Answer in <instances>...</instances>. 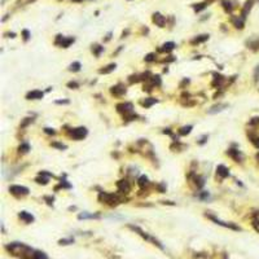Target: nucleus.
<instances>
[{
  "label": "nucleus",
  "instance_id": "f257e3e1",
  "mask_svg": "<svg viewBox=\"0 0 259 259\" xmlns=\"http://www.w3.org/2000/svg\"><path fill=\"white\" fill-rule=\"evenodd\" d=\"M10 193L16 194V196H26L29 193V189L26 187H21V185H12L9 188Z\"/></svg>",
  "mask_w": 259,
  "mask_h": 259
},
{
  "label": "nucleus",
  "instance_id": "f03ea898",
  "mask_svg": "<svg viewBox=\"0 0 259 259\" xmlns=\"http://www.w3.org/2000/svg\"><path fill=\"white\" fill-rule=\"evenodd\" d=\"M100 200L104 201L105 204H109V205H114L118 202V198H117L114 194H110V193H101L100 194Z\"/></svg>",
  "mask_w": 259,
  "mask_h": 259
},
{
  "label": "nucleus",
  "instance_id": "7ed1b4c3",
  "mask_svg": "<svg viewBox=\"0 0 259 259\" xmlns=\"http://www.w3.org/2000/svg\"><path fill=\"white\" fill-rule=\"evenodd\" d=\"M71 136H73L75 140H81V139H83V137L87 136V130L84 128V127L75 128V130H73V132H71Z\"/></svg>",
  "mask_w": 259,
  "mask_h": 259
},
{
  "label": "nucleus",
  "instance_id": "20e7f679",
  "mask_svg": "<svg viewBox=\"0 0 259 259\" xmlns=\"http://www.w3.org/2000/svg\"><path fill=\"white\" fill-rule=\"evenodd\" d=\"M209 218L211 219L213 221H215L216 224L221 226V227H226V228L234 229V231H240V228H238V227H237V226H234V224H232V223H226V221H221V220H219V219H216L215 216H211V215H209Z\"/></svg>",
  "mask_w": 259,
  "mask_h": 259
},
{
  "label": "nucleus",
  "instance_id": "39448f33",
  "mask_svg": "<svg viewBox=\"0 0 259 259\" xmlns=\"http://www.w3.org/2000/svg\"><path fill=\"white\" fill-rule=\"evenodd\" d=\"M20 219L21 220H23L25 223H33L34 221V216L30 214V213H26V211H21L20 213Z\"/></svg>",
  "mask_w": 259,
  "mask_h": 259
},
{
  "label": "nucleus",
  "instance_id": "423d86ee",
  "mask_svg": "<svg viewBox=\"0 0 259 259\" xmlns=\"http://www.w3.org/2000/svg\"><path fill=\"white\" fill-rule=\"evenodd\" d=\"M26 97H27L29 100H39V98L43 97V92H42V91H31V92L27 93Z\"/></svg>",
  "mask_w": 259,
  "mask_h": 259
},
{
  "label": "nucleus",
  "instance_id": "0eeeda50",
  "mask_svg": "<svg viewBox=\"0 0 259 259\" xmlns=\"http://www.w3.org/2000/svg\"><path fill=\"white\" fill-rule=\"evenodd\" d=\"M216 174H218L219 176H221V178H227V176L229 175V171H228V169H227L226 166L220 165V166L216 167Z\"/></svg>",
  "mask_w": 259,
  "mask_h": 259
},
{
  "label": "nucleus",
  "instance_id": "6e6552de",
  "mask_svg": "<svg viewBox=\"0 0 259 259\" xmlns=\"http://www.w3.org/2000/svg\"><path fill=\"white\" fill-rule=\"evenodd\" d=\"M117 108H118L119 111H124V114H128L132 111V105L131 104H119Z\"/></svg>",
  "mask_w": 259,
  "mask_h": 259
},
{
  "label": "nucleus",
  "instance_id": "1a4fd4ad",
  "mask_svg": "<svg viewBox=\"0 0 259 259\" xmlns=\"http://www.w3.org/2000/svg\"><path fill=\"white\" fill-rule=\"evenodd\" d=\"M118 188L121 192H123V193H127V192L130 191V184L127 183L126 180H121L118 183Z\"/></svg>",
  "mask_w": 259,
  "mask_h": 259
},
{
  "label": "nucleus",
  "instance_id": "9d476101",
  "mask_svg": "<svg viewBox=\"0 0 259 259\" xmlns=\"http://www.w3.org/2000/svg\"><path fill=\"white\" fill-rule=\"evenodd\" d=\"M153 21H154V22H156L158 26H161V27L165 25V17H163V16H161L159 13H156V14H154Z\"/></svg>",
  "mask_w": 259,
  "mask_h": 259
},
{
  "label": "nucleus",
  "instance_id": "9b49d317",
  "mask_svg": "<svg viewBox=\"0 0 259 259\" xmlns=\"http://www.w3.org/2000/svg\"><path fill=\"white\" fill-rule=\"evenodd\" d=\"M33 259H48V257H47L45 253L35 250V251H34V255H33Z\"/></svg>",
  "mask_w": 259,
  "mask_h": 259
},
{
  "label": "nucleus",
  "instance_id": "f8f14e48",
  "mask_svg": "<svg viewBox=\"0 0 259 259\" xmlns=\"http://www.w3.org/2000/svg\"><path fill=\"white\" fill-rule=\"evenodd\" d=\"M111 92H113L114 95H122V93L126 92V90H124V88L122 87V86H117V87H113Z\"/></svg>",
  "mask_w": 259,
  "mask_h": 259
},
{
  "label": "nucleus",
  "instance_id": "ddd939ff",
  "mask_svg": "<svg viewBox=\"0 0 259 259\" xmlns=\"http://www.w3.org/2000/svg\"><path fill=\"white\" fill-rule=\"evenodd\" d=\"M228 153H229V156H232L234 159H236V161H240V159H241V154L238 153V150H233V149H231Z\"/></svg>",
  "mask_w": 259,
  "mask_h": 259
},
{
  "label": "nucleus",
  "instance_id": "4468645a",
  "mask_svg": "<svg viewBox=\"0 0 259 259\" xmlns=\"http://www.w3.org/2000/svg\"><path fill=\"white\" fill-rule=\"evenodd\" d=\"M224 108H227V105H224V104H221V105H218V106H213L211 109L209 110V113H216V111H220V110H223Z\"/></svg>",
  "mask_w": 259,
  "mask_h": 259
},
{
  "label": "nucleus",
  "instance_id": "2eb2a0df",
  "mask_svg": "<svg viewBox=\"0 0 259 259\" xmlns=\"http://www.w3.org/2000/svg\"><path fill=\"white\" fill-rule=\"evenodd\" d=\"M88 218H91V219H97L98 215H96V214H84V213L79 215V219H88Z\"/></svg>",
  "mask_w": 259,
  "mask_h": 259
},
{
  "label": "nucleus",
  "instance_id": "dca6fc26",
  "mask_svg": "<svg viewBox=\"0 0 259 259\" xmlns=\"http://www.w3.org/2000/svg\"><path fill=\"white\" fill-rule=\"evenodd\" d=\"M174 48H175V43H172V42H169V43L163 44V51H172Z\"/></svg>",
  "mask_w": 259,
  "mask_h": 259
},
{
  "label": "nucleus",
  "instance_id": "f3484780",
  "mask_svg": "<svg viewBox=\"0 0 259 259\" xmlns=\"http://www.w3.org/2000/svg\"><path fill=\"white\" fill-rule=\"evenodd\" d=\"M209 39V35H200L198 38H196L193 40V43H201V42H205Z\"/></svg>",
  "mask_w": 259,
  "mask_h": 259
},
{
  "label": "nucleus",
  "instance_id": "a211bd4d",
  "mask_svg": "<svg viewBox=\"0 0 259 259\" xmlns=\"http://www.w3.org/2000/svg\"><path fill=\"white\" fill-rule=\"evenodd\" d=\"M60 245H70V244H74V238H64V240H60Z\"/></svg>",
  "mask_w": 259,
  "mask_h": 259
},
{
  "label": "nucleus",
  "instance_id": "6ab92c4d",
  "mask_svg": "<svg viewBox=\"0 0 259 259\" xmlns=\"http://www.w3.org/2000/svg\"><path fill=\"white\" fill-rule=\"evenodd\" d=\"M106 68H108V69H103V70H100V73H104V74L110 73L111 70H114V69H115V65H114V64H111V65L106 66Z\"/></svg>",
  "mask_w": 259,
  "mask_h": 259
},
{
  "label": "nucleus",
  "instance_id": "aec40b11",
  "mask_svg": "<svg viewBox=\"0 0 259 259\" xmlns=\"http://www.w3.org/2000/svg\"><path fill=\"white\" fill-rule=\"evenodd\" d=\"M79 68H81V64L79 62H74L70 65V70H73V71H78Z\"/></svg>",
  "mask_w": 259,
  "mask_h": 259
},
{
  "label": "nucleus",
  "instance_id": "412c9836",
  "mask_svg": "<svg viewBox=\"0 0 259 259\" xmlns=\"http://www.w3.org/2000/svg\"><path fill=\"white\" fill-rule=\"evenodd\" d=\"M191 130H192V126L183 127V128H181V131H180V133H181V135H185V133H189V132H191Z\"/></svg>",
  "mask_w": 259,
  "mask_h": 259
},
{
  "label": "nucleus",
  "instance_id": "4be33fe9",
  "mask_svg": "<svg viewBox=\"0 0 259 259\" xmlns=\"http://www.w3.org/2000/svg\"><path fill=\"white\" fill-rule=\"evenodd\" d=\"M139 184L140 185H144V184H148V178L146 176H141L140 180H139Z\"/></svg>",
  "mask_w": 259,
  "mask_h": 259
},
{
  "label": "nucleus",
  "instance_id": "5701e85b",
  "mask_svg": "<svg viewBox=\"0 0 259 259\" xmlns=\"http://www.w3.org/2000/svg\"><path fill=\"white\" fill-rule=\"evenodd\" d=\"M27 150H29V145H27V144H22V145L20 146V152H23V153H26Z\"/></svg>",
  "mask_w": 259,
  "mask_h": 259
},
{
  "label": "nucleus",
  "instance_id": "b1692460",
  "mask_svg": "<svg viewBox=\"0 0 259 259\" xmlns=\"http://www.w3.org/2000/svg\"><path fill=\"white\" fill-rule=\"evenodd\" d=\"M154 103H156V100H154V98H153V100H146L145 103H144V105H145V106H150L152 104H154Z\"/></svg>",
  "mask_w": 259,
  "mask_h": 259
},
{
  "label": "nucleus",
  "instance_id": "393cba45",
  "mask_svg": "<svg viewBox=\"0 0 259 259\" xmlns=\"http://www.w3.org/2000/svg\"><path fill=\"white\" fill-rule=\"evenodd\" d=\"M205 5H206V4H205V3H202V4H198V7H197V5H196V7H194V8H196V10H197V12H198V10L204 9V8H205Z\"/></svg>",
  "mask_w": 259,
  "mask_h": 259
},
{
  "label": "nucleus",
  "instance_id": "a878e982",
  "mask_svg": "<svg viewBox=\"0 0 259 259\" xmlns=\"http://www.w3.org/2000/svg\"><path fill=\"white\" fill-rule=\"evenodd\" d=\"M253 143H254V145L257 146V148H259V137H253Z\"/></svg>",
  "mask_w": 259,
  "mask_h": 259
},
{
  "label": "nucleus",
  "instance_id": "bb28decb",
  "mask_svg": "<svg viewBox=\"0 0 259 259\" xmlns=\"http://www.w3.org/2000/svg\"><path fill=\"white\" fill-rule=\"evenodd\" d=\"M38 180V183H43V184H47L48 183V179H44V178H39V179H36Z\"/></svg>",
  "mask_w": 259,
  "mask_h": 259
},
{
  "label": "nucleus",
  "instance_id": "cd10ccee",
  "mask_svg": "<svg viewBox=\"0 0 259 259\" xmlns=\"http://www.w3.org/2000/svg\"><path fill=\"white\" fill-rule=\"evenodd\" d=\"M253 226H254V228L259 232V220H254V221H253Z\"/></svg>",
  "mask_w": 259,
  "mask_h": 259
},
{
  "label": "nucleus",
  "instance_id": "c85d7f7f",
  "mask_svg": "<svg viewBox=\"0 0 259 259\" xmlns=\"http://www.w3.org/2000/svg\"><path fill=\"white\" fill-rule=\"evenodd\" d=\"M53 146H57V148H60V149H65L66 148V146L62 145V144H53Z\"/></svg>",
  "mask_w": 259,
  "mask_h": 259
},
{
  "label": "nucleus",
  "instance_id": "c756f323",
  "mask_svg": "<svg viewBox=\"0 0 259 259\" xmlns=\"http://www.w3.org/2000/svg\"><path fill=\"white\" fill-rule=\"evenodd\" d=\"M68 86H69V87H78V84H77V83H73V82H70V83H69Z\"/></svg>",
  "mask_w": 259,
  "mask_h": 259
},
{
  "label": "nucleus",
  "instance_id": "7c9ffc66",
  "mask_svg": "<svg viewBox=\"0 0 259 259\" xmlns=\"http://www.w3.org/2000/svg\"><path fill=\"white\" fill-rule=\"evenodd\" d=\"M45 132H47V133H55V131L51 130V128H45Z\"/></svg>",
  "mask_w": 259,
  "mask_h": 259
},
{
  "label": "nucleus",
  "instance_id": "2f4dec72",
  "mask_svg": "<svg viewBox=\"0 0 259 259\" xmlns=\"http://www.w3.org/2000/svg\"><path fill=\"white\" fill-rule=\"evenodd\" d=\"M153 60V55H148V57H146V61H152Z\"/></svg>",
  "mask_w": 259,
  "mask_h": 259
},
{
  "label": "nucleus",
  "instance_id": "473e14b6",
  "mask_svg": "<svg viewBox=\"0 0 259 259\" xmlns=\"http://www.w3.org/2000/svg\"><path fill=\"white\" fill-rule=\"evenodd\" d=\"M75 1H78V0H75Z\"/></svg>",
  "mask_w": 259,
  "mask_h": 259
}]
</instances>
